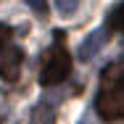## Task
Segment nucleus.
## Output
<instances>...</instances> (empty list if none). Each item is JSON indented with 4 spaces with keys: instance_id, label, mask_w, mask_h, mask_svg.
I'll return each instance as SVG.
<instances>
[{
    "instance_id": "1",
    "label": "nucleus",
    "mask_w": 124,
    "mask_h": 124,
    "mask_svg": "<svg viewBox=\"0 0 124 124\" xmlns=\"http://www.w3.org/2000/svg\"><path fill=\"white\" fill-rule=\"evenodd\" d=\"M95 111L106 122L124 119V61H114L103 69L100 90L95 98Z\"/></svg>"
},
{
    "instance_id": "2",
    "label": "nucleus",
    "mask_w": 124,
    "mask_h": 124,
    "mask_svg": "<svg viewBox=\"0 0 124 124\" xmlns=\"http://www.w3.org/2000/svg\"><path fill=\"white\" fill-rule=\"evenodd\" d=\"M69 74H71V55H69V50L63 45V32H55V45L45 55V63H42V71H40V82L45 87H53V85H61Z\"/></svg>"
},
{
    "instance_id": "3",
    "label": "nucleus",
    "mask_w": 124,
    "mask_h": 124,
    "mask_svg": "<svg viewBox=\"0 0 124 124\" xmlns=\"http://www.w3.org/2000/svg\"><path fill=\"white\" fill-rule=\"evenodd\" d=\"M21 63H24V53L16 45H8V48L0 50V77L5 82H16L21 77Z\"/></svg>"
},
{
    "instance_id": "4",
    "label": "nucleus",
    "mask_w": 124,
    "mask_h": 124,
    "mask_svg": "<svg viewBox=\"0 0 124 124\" xmlns=\"http://www.w3.org/2000/svg\"><path fill=\"white\" fill-rule=\"evenodd\" d=\"M106 37H108V32H106V29H95L93 34H87V37H85V42L79 45V61H93V58L100 53L103 42H106Z\"/></svg>"
},
{
    "instance_id": "5",
    "label": "nucleus",
    "mask_w": 124,
    "mask_h": 124,
    "mask_svg": "<svg viewBox=\"0 0 124 124\" xmlns=\"http://www.w3.org/2000/svg\"><path fill=\"white\" fill-rule=\"evenodd\" d=\"M29 124H55V114H53V106L48 103H37L29 114Z\"/></svg>"
},
{
    "instance_id": "6",
    "label": "nucleus",
    "mask_w": 124,
    "mask_h": 124,
    "mask_svg": "<svg viewBox=\"0 0 124 124\" xmlns=\"http://www.w3.org/2000/svg\"><path fill=\"white\" fill-rule=\"evenodd\" d=\"M53 3H55V8H58L61 16H71L77 11V5H79V0H53Z\"/></svg>"
},
{
    "instance_id": "7",
    "label": "nucleus",
    "mask_w": 124,
    "mask_h": 124,
    "mask_svg": "<svg viewBox=\"0 0 124 124\" xmlns=\"http://www.w3.org/2000/svg\"><path fill=\"white\" fill-rule=\"evenodd\" d=\"M108 26H111V29H122V32H124V3L108 16Z\"/></svg>"
},
{
    "instance_id": "8",
    "label": "nucleus",
    "mask_w": 124,
    "mask_h": 124,
    "mask_svg": "<svg viewBox=\"0 0 124 124\" xmlns=\"http://www.w3.org/2000/svg\"><path fill=\"white\" fill-rule=\"evenodd\" d=\"M26 5L34 11V16H40V19L48 16V0H26Z\"/></svg>"
},
{
    "instance_id": "9",
    "label": "nucleus",
    "mask_w": 124,
    "mask_h": 124,
    "mask_svg": "<svg viewBox=\"0 0 124 124\" xmlns=\"http://www.w3.org/2000/svg\"><path fill=\"white\" fill-rule=\"evenodd\" d=\"M11 34H13V29L8 24H0V50L8 45V40H11Z\"/></svg>"
}]
</instances>
